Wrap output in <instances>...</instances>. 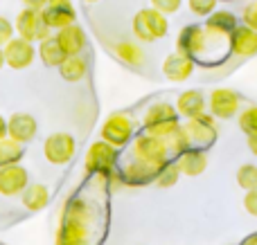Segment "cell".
Masks as SVG:
<instances>
[{"label":"cell","instance_id":"obj_22","mask_svg":"<svg viewBox=\"0 0 257 245\" xmlns=\"http://www.w3.org/2000/svg\"><path fill=\"white\" fill-rule=\"evenodd\" d=\"M237 27V18L230 12H212L205 22V32L212 36H230Z\"/></svg>","mask_w":257,"mask_h":245},{"label":"cell","instance_id":"obj_28","mask_svg":"<svg viewBox=\"0 0 257 245\" xmlns=\"http://www.w3.org/2000/svg\"><path fill=\"white\" fill-rule=\"evenodd\" d=\"M178 176H181V171H178L176 162H167V164L160 166L158 176H156V184H158V187H163V189L174 187V184L178 182Z\"/></svg>","mask_w":257,"mask_h":245},{"label":"cell","instance_id":"obj_25","mask_svg":"<svg viewBox=\"0 0 257 245\" xmlns=\"http://www.w3.org/2000/svg\"><path fill=\"white\" fill-rule=\"evenodd\" d=\"M86 61L79 56V54H70V56L63 58V63L59 66V72H61V76L66 81H70V84H75V81H81L86 76Z\"/></svg>","mask_w":257,"mask_h":245},{"label":"cell","instance_id":"obj_23","mask_svg":"<svg viewBox=\"0 0 257 245\" xmlns=\"http://www.w3.org/2000/svg\"><path fill=\"white\" fill-rule=\"evenodd\" d=\"M39 56H41V61H43L45 66L59 68L68 54L63 52V48L59 45L57 36H48L45 40H41V43H39Z\"/></svg>","mask_w":257,"mask_h":245},{"label":"cell","instance_id":"obj_4","mask_svg":"<svg viewBox=\"0 0 257 245\" xmlns=\"http://www.w3.org/2000/svg\"><path fill=\"white\" fill-rule=\"evenodd\" d=\"M169 146L165 142V138H158V135H151V133H145L140 138H136L133 142V158L140 162H147L151 166H163L169 162Z\"/></svg>","mask_w":257,"mask_h":245},{"label":"cell","instance_id":"obj_18","mask_svg":"<svg viewBox=\"0 0 257 245\" xmlns=\"http://www.w3.org/2000/svg\"><path fill=\"white\" fill-rule=\"evenodd\" d=\"M176 166L183 176H201L208 169V156H205L201 148H185L183 153L176 156Z\"/></svg>","mask_w":257,"mask_h":245},{"label":"cell","instance_id":"obj_30","mask_svg":"<svg viewBox=\"0 0 257 245\" xmlns=\"http://www.w3.org/2000/svg\"><path fill=\"white\" fill-rule=\"evenodd\" d=\"M239 128L246 135H257V106L246 108L239 115Z\"/></svg>","mask_w":257,"mask_h":245},{"label":"cell","instance_id":"obj_37","mask_svg":"<svg viewBox=\"0 0 257 245\" xmlns=\"http://www.w3.org/2000/svg\"><path fill=\"white\" fill-rule=\"evenodd\" d=\"M248 148H250V153L257 156V135H248Z\"/></svg>","mask_w":257,"mask_h":245},{"label":"cell","instance_id":"obj_2","mask_svg":"<svg viewBox=\"0 0 257 245\" xmlns=\"http://www.w3.org/2000/svg\"><path fill=\"white\" fill-rule=\"evenodd\" d=\"M167 16L158 9H140V12L133 16V34L138 40L142 43H154L158 38L167 36Z\"/></svg>","mask_w":257,"mask_h":245},{"label":"cell","instance_id":"obj_11","mask_svg":"<svg viewBox=\"0 0 257 245\" xmlns=\"http://www.w3.org/2000/svg\"><path fill=\"white\" fill-rule=\"evenodd\" d=\"M30 184V176L23 164H3L0 166V194L7 198L18 196L25 192V187Z\"/></svg>","mask_w":257,"mask_h":245},{"label":"cell","instance_id":"obj_3","mask_svg":"<svg viewBox=\"0 0 257 245\" xmlns=\"http://www.w3.org/2000/svg\"><path fill=\"white\" fill-rule=\"evenodd\" d=\"M178 110L176 106L167 102H158L154 106L147 108V115H145V133L151 135H158V138H169L174 130L178 128Z\"/></svg>","mask_w":257,"mask_h":245},{"label":"cell","instance_id":"obj_21","mask_svg":"<svg viewBox=\"0 0 257 245\" xmlns=\"http://www.w3.org/2000/svg\"><path fill=\"white\" fill-rule=\"evenodd\" d=\"M176 110H178V115H183L185 120L199 117L201 112L205 110V97L199 90H185V92H181L176 99Z\"/></svg>","mask_w":257,"mask_h":245},{"label":"cell","instance_id":"obj_15","mask_svg":"<svg viewBox=\"0 0 257 245\" xmlns=\"http://www.w3.org/2000/svg\"><path fill=\"white\" fill-rule=\"evenodd\" d=\"M36 130H39V124H36V120L32 115H27V112H16V115H12L7 120V135L21 144L32 142Z\"/></svg>","mask_w":257,"mask_h":245},{"label":"cell","instance_id":"obj_9","mask_svg":"<svg viewBox=\"0 0 257 245\" xmlns=\"http://www.w3.org/2000/svg\"><path fill=\"white\" fill-rule=\"evenodd\" d=\"M113 162H115V146L104 140L90 144L88 151H86V171L88 174H102L106 176L113 169Z\"/></svg>","mask_w":257,"mask_h":245},{"label":"cell","instance_id":"obj_6","mask_svg":"<svg viewBox=\"0 0 257 245\" xmlns=\"http://www.w3.org/2000/svg\"><path fill=\"white\" fill-rule=\"evenodd\" d=\"M187 135L190 148H203L208 144H212L217 140V128H214V115H205L201 112L199 117L187 120V124L183 126Z\"/></svg>","mask_w":257,"mask_h":245},{"label":"cell","instance_id":"obj_26","mask_svg":"<svg viewBox=\"0 0 257 245\" xmlns=\"http://www.w3.org/2000/svg\"><path fill=\"white\" fill-rule=\"evenodd\" d=\"M23 156H25V151H23L21 142L12 140L9 135L0 140V166L3 164H16V162L23 160Z\"/></svg>","mask_w":257,"mask_h":245},{"label":"cell","instance_id":"obj_32","mask_svg":"<svg viewBox=\"0 0 257 245\" xmlns=\"http://www.w3.org/2000/svg\"><path fill=\"white\" fill-rule=\"evenodd\" d=\"M181 2L183 0H151V7L167 16V14H176L178 9H181Z\"/></svg>","mask_w":257,"mask_h":245},{"label":"cell","instance_id":"obj_40","mask_svg":"<svg viewBox=\"0 0 257 245\" xmlns=\"http://www.w3.org/2000/svg\"><path fill=\"white\" fill-rule=\"evenodd\" d=\"M5 66H7V63H5V52H3V48H0V70H3Z\"/></svg>","mask_w":257,"mask_h":245},{"label":"cell","instance_id":"obj_34","mask_svg":"<svg viewBox=\"0 0 257 245\" xmlns=\"http://www.w3.org/2000/svg\"><path fill=\"white\" fill-rule=\"evenodd\" d=\"M244 210L248 212L250 216H257V187L246 192V196H244Z\"/></svg>","mask_w":257,"mask_h":245},{"label":"cell","instance_id":"obj_7","mask_svg":"<svg viewBox=\"0 0 257 245\" xmlns=\"http://www.w3.org/2000/svg\"><path fill=\"white\" fill-rule=\"evenodd\" d=\"M77 142L70 133H52L43 144V156L50 164H68L75 158Z\"/></svg>","mask_w":257,"mask_h":245},{"label":"cell","instance_id":"obj_20","mask_svg":"<svg viewBox=\"0 0 257 245\" xmlns=\"http://www.w3.org/2000/svg\"><path fill=\"white\" fill-rule=\"evenodd\" d=\"M158 166H151L147 164V162H140L133 158V162H126L124 169H122V178H124V182L128 184H145L149 182V180H156V176H158Z\"/></svg>","mask_w":257,"mask_h":245},{"label":"cell","instance_id":"obj_35","mask_svg":"<svg viewBox=\"0 0 257 245\" xmlns=\"http://www.w3.org/2000/svg\"><path fill=\"white\" fill-rule=\"evenodd\" d=\"M12 36H14V25L5 16H0V48H5V43H7Z\"/></svg>","mask_w":257,"mask_h":245},{"label":"cell","instance_id":"obj_17","mask_svg":"<svg viewBox=\"0 0 257 245\" xmlns=\"http://www.w3.org/2000/svg\"><path fill=\"white\" fill-rule=\"evenodd\" d=\"M230 50L237 56H255L257 54V30L248 25H237L230 34Z\"/></svg>","mask_w":257,"mask_h":245},{"label":"cell","instance_id":"obj_10","mask_svg":"<svg viewBox=\"0 0 257 245\" xmlns=\"http://www.w3.org/2000/svg\"><path fill=\"white\" fill-rule=\"evenodd\" d=\"M133 138V120L124 112H115L102 124V140L113 146H124Z\"/></svg>","mask_w":257,"mask_h":245},{"label":"cell","instance_id":"obj_19","mask_svg":"<svg viewBox=\"0 0 257 245\" xmlns=\"http://www.w3.org/2000/svg\"><path fill=\"white\" fill-rule=\"evenodd\" d=\"M57 40H59V45L63 48V52H66L68 56H70V54H79L81 50L86 48V34L77 22L57 30Z\"/></svg>","mask_w":257,"mask_h":245},{"label":"cell","instance_id":"obj_36","mask_svg":"<svg viewBox=\"0 0 257 245\" xmlns=\"http://www.w3.org/2000/svg\"><path fill=\"white\" fill-rule=\"evenodd\" d=\"M23 4H25V7H30V9H43L45 4H48V0H23Z\"/></svg>","mask_w":257,"mask_h":245},{"label":"cell","instance_id":"obj_29","mask_svg":"<svg viewBox=\"0 0 257 245\" xmlns=\"http://www.w3.org/2000/svg\"><path fill=\"white\" fill-rule=\"evenodd\" d=\"M237 184L241 189H255L257 187V166L255 164H241L237 171Z\"/></svg>","mask_w":257,"mask_h":245},{"label":"cell","instance_id":"obj_33","mask_svg":"<svg viewBox=\"0 0 257 245\" xmlns=\"http://www.w3.org/2000/svg\"><path fill=\"white\" fill-rule=\"evenodd\" d=\"M241 20H244V25L257 30V0H250V2L244 7V12H241Z\"/></svg>","mask_w":257,"mask_h":245},{"label":"cell","instance_id":"obj_5","mask_svg":"<svg viewBox=\"0 0 257 245\" xmlns=\"http://www.w3.org/2000/svg\"><path fill=\"white\" fill-rule=\"evenodd\" d=\"M14 30L18 32V36L32 40V43H34V40L41 43V40H45L48 36H52V27L43 20L41 12L39 9H30V7H25L23 12H18Z\"/></svg>","mask_w":257,"mask_h":245},{"label":"cell","instance_id":"obj_24","mask_svg":"<svg viewBox=\"0 0 257 245\" xmlns=\"http://www.w3.org/2000/svg\"><path fill=\"white\" fill-rule=\"evenodd\" d=\"M50 200V192L45 184H27L23 192V205L30 212H39L48 205Z\"/></svg>","mask_w":257,"mask_h":245},{"label":"cell","instance_id":"obj_39","mask_svg":"<svg viewBox=\"0 0 257 245\" xmlns=\"http://www.w3.org/2000/svg\"><path fill=\"white\" fill-rule=\"evenodd\" d=\"M241 245H257V234H250V236L246 238V241L241 243Z\"/></svg>","mask_w":257,"mask_h":245},{"label":"cell","instance_id":"obj_31","mask_svg":"<svg viewBox=\"0 0 257 245\" xmlns=\"http://www.w3.org/2000/svg\"><path fill=\"white\" fill-rule=\"evenodd\" d=\"M187 7L196 16H210L217 7V0H187Z\"/></svg>","mask_w":257,"mask_h":245},{"label":"cell","instance_id":"obj_1","mask_svg":"<svg viewBox=\"0 0 257 245\" xmlns=\"http://www.w3.org/2000/svg\"><path fill=\"white\" fill-rule=\"evenodd\" d=\"M90 218L93 212L84 200L68 202L57 234V245H90Z\"/></svg>","mask_w":257,"mask_h":245},{"label":"cell","instance_id":"obj_41","mask_svg":"<svg viewBox=\"0 0 257 245\" xmlns=\"http://www.w3.org/2000/svg\"><path fill=\"white\" fill-rule=\"evenodd\" d=\"M86 2H97V0H86Z\"/></svg>","mask_w":257,"mask_h":245},{"label":"cell","instance_id":"obj_13","mask_svg":"<svg viewBox=\"0 0 257 245\" xmlns=\"http://www.w3.org/2000/svg\"><path fill=\"white\" fill-rule=\"evenodd\" d=\"M41 16L52 30H61V27L72 25L77 20L75 7L70 0H48V4L41 9Z\"/></svg>","mask_w":257,"mask_h":245},{"label":"cell","instance_id":"obj_14","mask_svg":"<svg viewBox=\"0 0 257 245\" xmlns=\"http://www.w3.org/2000/svg\"><path fill=\"white\" fill-rule=\"evenodd\" d=\"M205 27L201 25H187L178 32V38H176V50L187 56H199V54L205 52Z\"/></svg>","mask_w":257,"mask_h":245},{"label":"cell","instance_id":"obj_8","mask_svg":"<svg viewBox=\"0 0 257 245\" xmlns=\"http://www.w3.org/2000/svg\"><path fill=\"white\" fill-rule=\"evenodd\" d=\"M3 52H5V63H7L9 68H14V70H25L36 58V50H34V45H32V40L23 38V36H18V38L12 36V38L5 43Z\"/></svg>","mask_w":257,"mask_h":245},{"label":"cell","instance_id":"obj_27","mask_svg":"<svg viewBox=\"0 0 257 245\" xmlns=\"http://www.w3.org/2000/svg\"><path fill=\"white\" fill-rule=\"evenodd\" d=\"M115 54L120 56V61L128 63V66H140L145 61V52L138 43H131V40H120L115 45Z\"/></svg>","mask_w":257,"mask_h":245},{"label":"cell","instance_id":"obj_38","mask_svg":"<svg viewBox=\"0 0 257 245\" xmlns=\"http://www.w3.org/2000/svg\"><path fill=\"white\" fill-rule=\"evenodd\" d=\"M3 138H7V120L0 115V140Z\"/></svg>","mask_w":257,"mask_h":245},{"label":"cell","instance_id":"obj_16","mask_svg":"<svg viewBox=\"0 0 257 245\" xmlns=\"http://www.w3.org/2000/svg\"><path fill=\"white\" fill-rule=\"evenodd\" d=\"M192 72H194V58H192V56L178 52V50L174 54H169V56H165L163 74L167 76V79L185 81V79H190V76H192Z\"/></svg>","mask_w":257,"mask_h":245},{"label":"cell","instance_id":"obj_12","mask_svg":"<svg viewBox=\"0 0 257 245\" xmlns=\"http://www.w3.org/2000/svg\"><path fill=\"white\" fill-rule=\"evenodd\" d=\"M239 94L230 88H217L210 94V112L214 115V120H230L239 110Z\"/></svg>","mask_w":257,"mask_h":245}]
</instances>
